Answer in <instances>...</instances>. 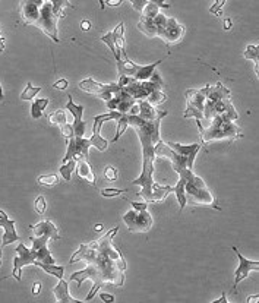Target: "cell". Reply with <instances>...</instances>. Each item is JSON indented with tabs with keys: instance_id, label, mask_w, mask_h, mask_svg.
<instances>
[{
	"instance_id": "6da1fadb",
	"label": "cell",
	"mask_w": 259,
	"mask_h": 303,
	"mask_svg": "<svg viewBox=\"0 0 259 303\" xmlns=\"http://www.w3.org/2000/svg\"><path fill=\"white\" fill-rule=\"evenodd\" d=\"M117 232L119 227H114L98 240L88 245H81L71 258V264L78 261H85L88 264L82 271H76L71 275V281H76L78 285L85 280H93V288L85 300H91L103 285L113 284L120 287L125 284L126 261L122 252L111 243Z\"/></svg>"
},
{
	"instance_id": "7a4b0ae2",
	"label": "cell",
	"mask_w": 259,
	"mask_h": 303,
	"mask_svg": "<svg viewBox=\"0 0 259 303\" xmlns=\"http://www.w3.org/2000/svg\"><path fill=\"white\" fill-rule=\"evenodd\" d=\"M52 237L49 234H43V236H33L31 242H33V249H28L24 243H21L17 252H18V258L14 259V271L12 275L15 280H21V271L22 268L27 265H40V264H55V258L52 256V253L47 249V242Z\"/></svg>"
},
{
	"instance_id": "3957f363",
	"label": "cell",
	"mask_w": 259,
	"mask_h": 303,
	"mask_svg": "<svg viewBox=\"0 0 259 303\" xmlns=\"http://www.w3.org/2000/svg\"><path fill=\"white\" fill-rule=\"evenodd\" d=\"M180 178L185 179V195L186 201L190 205L196 207H211L218 210L215 204V196L211 192V189L205 185V182L199 176L193 173V170H187L180 175Z\"/></svg>"
},
{
	"instance_id": "277c9868",
	"label": "cell",
	"mask_w": 259,
	"mask_h": 303,
	"mask_svg": "<svg viewBox=\"0 0 259 303\" xmlns=\"http://www.w3.org/2000/svg\"><path fill=\"white\" fill-rule=\"evenodd\" d=\"M202 142L209 143L220 139H236L240 138V127L234 125V122L225 119L224 116H214L209 120L208 127H202L201 130Z\"/></svg>"
},
{
	"instance_id": "5b68a950",
	"label": "cell",
	"mask_w": 259,
	"mask_h": 303,
	"mask_svg": "<svg viewBox=\"0 0 259 303\" xmlns=\"http://www.w3.org/2000/svg\"><path fill=\"white\" fill-rule=\"evenodd\" d=\"M155 157H167L171 161V167L176 173H179V176L182 173H185L187 170H193V156H182L179 153H176L174 149H171L166 142L160 141L155 145Z\"/></svg>"
},
{
	"instance_id": "8992f818",
	"label": "cell",
	"mask_w": 259,
	"mask_h": 303,
	"mask_svg": "<svg viewBox=\"0 0 259 303\" xmlns=\"http://www.w3.org/2000/svg\"><path fill=\"white\" fill-rule=\"evenodd\" d=\"M57 21L59 18L56 17V14L53 12L52 3L50 2H44L40 11L36 27H38L46 36H49L55 43H59V36H57Z\"/></svg>"
},
{
	"instance_id": "52a82bcc",
	"label": "cell",
	"mask_w": 259,
	"mask_h": 303,
	"mask_svg": "<svg viewBox=\"0 0 259 303\" xmlns=\"http://www.w3.org/2000/svg\"><path fill=\"white\" fill-rule=\"evenodd\" d=\"M78 87H79V89H82V91H85L88 94L100 97L104 101H109L110 98H113L116 94H119L123 89L119 84H100V82H97L94 79L81 81Z\"/></svg>"
},
{
	"instance_id": "ba28073f",
	"label": "cell",
	"mask_w": 259,
	"mask_h": 303,
	"mask_svg": "<svg viewBox=\"0 0 259 303\" xmlns=\"http://www.w3.org/2000/svg\"><path fill=\"white\" fill-rule=\"evenodd\" d=\"M185 97L187 100V108L183 113L185 117H195L196 120L204 119L205 91L202 89H186Z\"/></svg>"
},
{
	"instance_id": "9c48e42d",
	"label": "cell",
	"mask_w": 259,
	"mask_h": 303,
	"mask_svg": "<svg viewBox=\"0 0 259 303\" xmlns=\"http://www.w3.org/2000/svg\"><path fill=\"white\" fill-rule=\"evenodd\" d=\"M123 221L132 233H147L152 227V217L147 210L144 211L132 210L123 215Z\"/></svg>"
},
{
	"instance_id": "30bf717a",
	"label": "cell",
	"mask_w": 259,
	"mask_h": 303,
	"mask_svg": "<svg viewBox=\"0 0 259 303\" xmlns=\"http://www.w3.org/2000/svg\"><path fill=\"white\" fill-rule=\"evenodd\" d=\"M122 114H123V113H119V111H116V110H111L110 113H107V114H100V116L94 117L93 136L90 138L91 145H94V146H95L97 149H100V151H106L107 146H109V142L100 135V130H101V127L104 125V122H107V120H117Z\"/></svg>"
},
{
	"instance_id": "8fae6325",
	"label": "cell",
	"mask_w": 259,
	"mask_h": 303,
	"mask_svg": "<svg viewBox=\"0 0 259 303\" xmlns=\"http://www.w3.org/2000/svg\"><path fill=\"white\" fill-rule=\"evenodd\" d=\"M91 146V141L90 139H85L84 136L82 138H71L68 139V153L66 156L63 157V163L69 160H81V159H85L88 160V149Z\"/></svg>"
},
{
	"instance_id": "7c38bea8",
	"label": "cell",
	"mask_w": 259,
	"mask_h": 303,
	"mask_svg": "<svg viewBox=\"0 0 259 303\" xmlns=\"http://www.w3.org/2000/svg\"><path fill=\"white\" fill-rule=\"evenodd\" d=\"M185 34V28L174 18H167L166 25L158 30V37L164 40L167 44L177 43Z\"/></svg>"
},
{
	"instance_id": "4fadbf2b",
	"label": "cell",
	"mask_w": 259,
	"mask_h": 303,
	"mask_svg": "<svg viewBox=\"0 0 259 303\" xmlns=\"http://www.w3.org/2000/svg\"><path fill=\"white\" fill-rule=\"evenodd\" d=\"M233 250H234V253L237 255V258H239V267L236 269V272H234V284H233V290H236L237 288V284L240 283L241 280H244L252 271H258L259 269V261H250V259H246L243 255H241L240 252L237 250L236 246H233Z\"/></svg>"
},
{
	"instance_id": "5bb4252c",
	"label": "cell",
	"mask_w": 259,
	"mask_h": 303,
	"mask_svg": "<svg viewBox=\"0 0 259 303\" xmlns=\"http://www.w3.org/2000/svg\"><path fill=\"white\" fill-rule=\"evenodd\" d=\"M44 0H22L21 17L27 25H36Z\"/></svg>"
},
{
	"instance_id": "9a60e30c",
	"label": "cell",
	"mask_w": 259,
	"mask_h": 303,
	"mask_svg": "<svg viewBox=\"0 0 259 303\" xmlns=\"http://www.w3.org/2000/svg\"><path fill=\"white\" fill-rule=\"evenodd\" d=\"M0 227H2L3 232H5L3 239H2V246H0V249L5 248V246H8V245H11L12 242L19 240V236L17 234V230H15V221H14V220H9L8 215L5 214L2 210H0Z\"/></svg>"
},
{
	"instance_id": "2e32d148",
	"label": "cell",
	"mask_w": 259,
	"mask_h": 303,
	"mask_svg": "<svg viewBox=\"0 0 259 303\" xmlns=\"http://www.w3.org/2000/svg\"><path fill=\"white\" fill-rule=\"evenodd\" d=\"M68 110L74 114V135L76 138H82L85 133V122L82 120V113H84V106H76L72 100V95L69 94V100H68Z\"/></svg>"
},
{
	"instance_id": "e0dca14e",
	"label": "cell",
	"mask_w": 259,
	"mask_h": 303,
	"mask_svg": "<svg viewBox=\"0 0 259 303\" xmlns=\"http://www.w3.org/2000/svg\"><path fill=\"white\" fill-rule=\"evenodd\" d=\"M31 230L34 232L36 236H43V234H49L53 240L59 239V230L56 229V226L50 220H43L36 226H31Z\"/></svg>"
},
{
	"instance_id": "ac0fdd59",
	"label": "cell",
	"mask_w": 259,
	"mask_h": 303,
	"mask_svg": "<svg viewBox=\"0 0 259 303\" xmlns=\"http://www.w3.org/2000/svg\"><path fill=\"white\" fill-rule=\"evenodd\" d=\"M139 117L144 120H154L158 116H167V111H158L154 106H151L147 100H139Z\"/></svg>"
},
{
	"instance_id": "d6986e66",
	"label": "cell",
	"mask_w": 259,
	"mask_h": 303,
	"mask_svg": "<svg viewBox=\"0 0 259 303\" xmlns=\"http://www.w3.org/2000/svg\"><path fill=\"white\" fill-rule=\"evenodd\" d=\"M114 98H116V101H117L116 111L123 113V114H126V113L129 111V108L133 107V106H135V103H136V100H135L133 97H130L129 94H128L125 89H122L119 94H116V95H114Z\"/></svg>"
},
{
	"instance_id": "ffe728a7",
	"label": "cell",
	"mask_w": 259,
	"mask_h": 303,
	"mask_svg": "<svg viewBox=\"0 0 259 303\" xmlns=\"http://www.w3.org/2000/svg\"><path fill=\"white\" fill-rule=\"evenodd\" d=\"M68 287H69L68 281H65L63 278H60L59 284L56 285L55 290H53L56 300L59 303H79V300H76V299H74V297L69 294Z\"/></svg>"
},
{
	"instance_id": "44dd1931",
	"label": "cell",
	"mask_w": 259,
	"mask_h": 303,
	"mask_svg": "<svg viewBox=\"0 0 259 303\" xmlns=\"http://www.w3.org/2000/svg\"><path fill=\"white\" fill-rule=\"evenodd\" d=\"M76 172H78V176H79V178L87 180V182L91 183V185H95L97 179H95L94 172L91 170V166H90L88 160L81 159V160L76 161Z\"/></svg>"
},
{
	"instance_id": "7402d4cb",
	"label": "cell",
	"mask_w": 259,
	"mask_h": 303,
	"mask_svg": "<svg viewBox=\"0 0 259 303\" xmlns=\"http://www.w3.org/2000/svg\"><path fill=\"white\" fill-rule=\"evenodd\" d=\"M123 31H125V25L123 22H120L114 31H113V36H114V46L117 49V52L123 56V59H128V54H126V49H125V38H123Z\"/></svg>"
},
{
	"instance_id": "603a6c76",
	"label": "cell",
	"mask_w": 259,
	"mask_h": 303,
	"mask_svg": "<svg viewBox=\"0 0 259 303\" xmlns=\"http://www.w3.org/2000/svg\"><path fill=\"white\" fill-rule=\"evenodd\" d=\"M138 30H139V31H142L145 36L158 37V28H157V25H155L154 19L142 17L141 21L138 22Z\"/></svg>"
},
{
	"instance_id": "cb8c5ba5",
	"label": "cell",
	"mask_w": 259,
	"mask_h": 303,
	"mask_svg": "<svg viewBox=\"0 0 259 303\" xmlns=\"http://www.w3.org/2000/svg\"><path fill=\"white\" fill-rule=\"evenodd\" d=\"M139 68H141V66L135 65L133 62H130L129 59H122V60L117 62V71H119L120 75H125V76L133 78L135 73L139 71Z\"/></svg>"
},
{
	"instance_id": "d4e9b609",
	"label": "cell",
	"mask_w": 259,
	"mask_h": 303,
	"mask_svg": "<svg viewBox=\"0 0 259 303\" xmlns=\"http://www.w3.org/2000/svg\"><path fill=\"white\" fill-rule=\"evenodd\" d=\"M161 62H163V59L157 60V62H155V63H152V65L141 66V68H139V71L135 73L133 79H136V81H149V79H151V76H152V73L155 72L157 66H158Z\"/></svg>"
},
{
	"instance_id": "484cf974",
	"label": "cell",
	"mask_w": 259,
	"mask_h": 303,
	"mask_svg": "<svg viewBox=\"0 0 259 303\" xmlns=\"http://www.w3.org/2000/svg\"><path fill=\"white\" fill-rule=\"evenodd\" d=\"M173 192L176 194V198H177V201H179L180 211H183V210H185L186 204H187V201H186V195H185V179L183 178L179 179L177 185L173 188Z\"/></svg>"
},
{
	"instance_id": "4316f807",
	"label": "cell",
	"mask_w": 259,
	"mask_h": 303,
	"mask_svg": "<svg viewBox=\"0 0 259 303\" xmlns=\"http://www.w3.org/2000/svg\"><path fill=\"white\" fill-rule=\"evenodd\" d=\"M151 106H160L161 103H164L167 100V95L164 94L163 88H155L152 89L148 94V97L145 98Z\"/></svg>"
},
{
	"instance_id": "83f0119b",
	"label": "cell",
	"mask_w": 259,
	"mask_h": 303,
	"mask_svg": "<svg viewBox=\"0 0 259 303\" xmlns=\"http://www.w3.org/2000/svg\"><path fill=\"white\" fill-rule=\"evenodd\" d=\"M243 56L246 57V59H249V60H252L253 62V65H255V73L259 75V49L256 46H253V44H250V46H247L246 47V50H244V53Z\"/></svg>"
},
{
	"instance_id": "f1b7e54d",
	"label": "cell",
	"mask_w": 259,
	"mask_h": 303,
	"mask_svg": "<svg viewBox=\"0 0 259 303\" xmlns=\"http://www.w3.org/2000/svg\"><path fill=\"white\" fill-rule=\"evenodd\" d=\"M49 106V100L47 98H38L33 104H31V116L34 119H40L43 116V110Z\"/></svg>"
},
{
	"instance_id": "f546056e",
	"label": "cell",
	"mask_w": 259,
	"mask_h": 303,
	"mask_svg": "<svg viewBox=\"0 0 259 303\" xmlns=\"http://www.w3.org/2000/svg\"><path fill=\"white\" fill-rule=\"evenodd\" d=\"M76 169V160H69L66 161V163H63V166L59 169V172H60V175L63 176V179L66 180V182H69L71 180V176H72V173H74V170Z\"/></svg>"
},
{
	"instance_id": "4dcf8cb0",
	"label": "cell",
	"mask_w": 259,
	"mask_h": 303,
	"mask_svg": "<svg viewBox=\"0 0 259 303\" xmlns=\"http://www.w3.org/2000/svg\"><path fill=\"white\" fill-rule=\"evenodd\" d=\"M116 122H117V133H116L114 138L111 139L113 142H117V139L126 132V129H128V126H129V123H128V113H126V114H122Z\"/></svg>"
},
{
	"instance_id": "1f68e13d",
	"label": "cell",
	"mask_w": 259,
	"mask_h": 303,
	"mask_svg": "<svg viewBox=\"0 0 259 303\" xmlns=\"http://www.w3.org/2000/svg\"><path fill=\"white\" fill-rule=\"evenodd\" d=\"M38 267L41 268L43 271H46L47 274L57 277L59 280H60V278H63V274H65V267H56L55 264H40Z\"/></svg>"
},
{
	"instance_id": "d6a6232c",
	"label": "cell",
	"mask_w": 259,
	"mask_h": 303,
	"mask_svg": "<svg viewBox=\"0 0 259 303\" xmlns=\"http://www.w3.org/2000/svg\"><path fill=\"white\" fill-rule=\"evenodd\" d=\"M49 120L53 125H57L60 127V126H63L65 123H68V116H66V113L63 110H56V111L49 114Z\"/></svg>"
},
{
	"instance_id": "836d02e7",
	"label": "cell",
	"mask_w": 259,
	"mask_h": 303,
	"mask_svg": "<svg viewBox=\"0 0 259 303\" xmlns=\"http://www.w3.org/2000/svg\"><path fill=\"white\" fill-rule=\"evenodd\" d=\"M103 43H106L107 46H109V49H110V52L114 54V57H116V62H119V60H122V54L117 52V49H116V46H114V36H113V31L109 33V34H106V36H103L100 38Z\"/></svg>"
},
{
	"instance_id": "e575fe53",
	"label": "cell",
	"mask_w": 259,
	"mask_h": 303,
	"mask_svg": "<svg viewBox=\"0 0 259 303\" xmlns=\"http://www.w3.org/2000/svg\"><path fill=\"white\" fill-rule=\"evenodd\" d=\"M52 3V8H53V12L56 14L57 18H63L65 17V12H63V8L65 6H71V3L68 0H49ZM72 8V6H71Z\"/></svg>"
},
{
	"instance_id": "d590c367",
	"label": "cell",
	"mask_w": 259,
	"mask_h": 303,
	"mask_svg": "<svg viewBox=\"0 0 259 303\" xmlns=\"http://www.w3.org/2000/svg\"><path fill=\"white\" fill-rule=\"evenodd\" d=\"M41 91L40 87H33V84L31 82H28L27 84V87L25 89L22 91V94H21V100H24V101H28V100H33V98H36V95H37L38 92Z\"/></svg>"
},
{
	"instance_id": "8d00e7d4",
	"label": "cell",
	"mask_w": 259,
	"mask_h": 303,
	"mask_svg": "<svg viewBox=\"0 0 259 303\" xmlns=\"http://www.w3.org/2000/svg\"><path fill=\"white\" fill-rule=\"evenodd\" d=\"M142 17H145V18H155L158 14H160V8L157 6V5H154V3H151L148 2L147 5H145V8L142 9Z\"/></svg>"
},
{
	"instance_id": "74e56055",
	"label": "cell",
	"mask_w": 259,
	"mask_h": 303,
	"mask_svg": "<svg viewBox=\"0 0 259 303\" xmlns=\"http://www.w3.org/2000/svg\"><path fill=\"white\" fill-rule=\"evenodd\" d=\"M57 183H59L57 175H47V176L38 178V185H41V186H56Z\"/></svg>"
},
{
	"instance_id": "f35d334b",
	"label": "cell",
	"mask_w": 259,
	"mask_h": 303,
	"mask_svg": "<svg viewBox=\"0 0 259 303\" xmlns=\"http://www.w3.org/2000/svg\"><path fill=\"white\" fill-rule=\"evenodd\" d=\"M128 189H116V188H106L101 191V195L106 196V198H113V196H119L122 194H125Z\"/></svg>"
},
{
	"instance_id": "ab89813d",
	"label": "cell",
	"mask_w": 259,
	"mask_h": 303,
	"mask_svg": "<svg viewBox=\"0 0 259 303\" xmlns=\"http://www.w3.org/2000/svg\"><path fill=\"white\" fill-rule=\"evenodd\" d=\"M119 176V172H117V169L116 167H113V166H107L106 169H104V179H107V180H116Z\"/></svg>"
},
{
	"instance_id": "60d3db41",
	"label": "cell",
	"mask_w": 259,
	"mask_h": 303,
	"mask_svg": "<svg viewBox=\"0 0 259 303\" xmlns=\"http://www.w3.org/2000/svg\"><path fill=\"white\" fill-rule=\"evenodd\" d=\"M60 133H62V136L63 138H66V139H71V138H74V127L69 125V123H65L63 126H60Z\"/></svg>"
},
{
	"instance_id": "b9f144b4",
	"label": "cell",
	"mask_w": 259,
	"mask_h": 303,
	"mask_svg": "<svg viewBox=\"0 0 259 303\" xmlns=\"http://www.w3.org/2000/svg\"><path fill=\"white\" fill-rule=\"evenodd\" d=\"M225 0H215V3L209 8V12L215 17H221V8L224 6Z\"/></svg>"
},
{
	"instance_id": "7bdbcfd3",
	"label": "cell",
	"mask_w": 259,
	"mask_h": 303,
	"mask_svg": "<svg viewBox=\"0 0 259 303\" xmlns=\"http://www.w3.org/2000/svg\"><path fill=\"white\" fill-rule=\"evenodd\" d=\"M46 208H47V202H46L44 196H38L36 199V211L38 214H44Z\"/></svg>"
},
{
	"instance_id": "ee69618b",
	"label": "cell",
	"mask_w": 259,
	"mask_h": 303,
	"mask_svg": "<svg viewBox=\"0 0 259 303\" xmlns=\"http://www.w3.org/2000/svg\"><path fill=\"white\" fill-rule=\"evenodd\" d=\"M128 2L133 6V9L138 11V12H142V9H144L145 5L148 3V0H128Z\"/></svg>"
},
{
	"instance_id": "f6af8a7d",
	"label": "cell",
	"mask_w": 259,
	"mask_h": 303,
	"mask_svg": "<svg viewBox=\"0 0 259 303\" xmlns=\"http://www.w3.org/2000/svg\"><path fill=\"white\" fill-rule=\"evenodd\" d=\"M154 19V22H155V25H157V28L160 30V28H163L164 25H166V22H167V18L163 15V14H158L155 18H152Z\"/></svg>"
},
{
	"instance_id": "bcb514c9",
	"label": "cell",
	"mask_w": 259,
	"mask_h": 303,
	"mask_svg": "<svg viewBox=\"0 0 259 303\" xmlns=\"http://www.w3.org/2000/svg\"><path fill=\"white\" fill-rule=\"evenodd\" d=\"M130 205H132V208L136 210V211H144V210H147V202H135V201H130Z\"/></svg>"
},
{
	"instance_id": "7dc6e473",
	"label": "cell",
	"mask_w": 259,
	"mask_h": 303,
	"mask_svg": "<svg viewBox=\"0 0 259 303\" xmlns=\"http://www.w3.org/2000/svg\"><path fill=\"white\" fill-rule=\"evenodd\" d=\"M56 89H66L68 88V81L66 79H59L57 82H55L53 85Z\"/></svg>"
},
{
	"instance_id": "c3c4849f",
	"label": "cell",
	"mask_w": 259,
	"mask_h": 303,
	"mask_svg": "<svg viewBox=\"0 0 259 303\" xmlns=\"http://www.w3.org/2000/svg\"><path fill=\"white\" fill-rule=\"evenodd\" d=\"M148 2H151V3H154V5H157L160 9H168L170 8V5L168 3H166L164 0H148Z\"/></svg>"
},
{
	"instance_id": "681fc988",
	"label": "cell",
	"mask_w": 259,
	"mask_h": 303,
	"mask_svg": "<svg viewBox=\"0 0 259 303\" xmlns=\"http://www.w3.org/2000/svg\"><path fill=\"white\" fill-rule=\"evenodd\" d=\"M100 297H101V300H104V302H114V296L107 294V293H100Z\"/></svg>"
},
{
	"instance_id": "f907efd6",
	"label": "cell",
	"mask_w": 259,
	"mask_h": 303,
	"mask_svg": "<svg viewBox=\"0 0 259 303\" xmlns=\"http://www.w3.org/2000/svg\"><path fill=\"white\" fill-rule=\"evenodd\" d=\"M81 28H82L84 31H88V30L91 28V22H90V21H82V22H81Z\"/></svg>"
},
{
	"instance_id": "816d5d0a",
	"label": "cell",
	"mask_w": 259,
	"mask_h": 303,
	"mask_svg": "<svg viewBox=\"0 0 259 303\" xmlns=\"http://www.w3.org/2000/svg\"><path fill=\"white\" fill-rule=\"evenodd\" d=\"M40 290H41V284L37 281L36 284L33 285V294H34V296H38V294H40Z\"/></svg>"
},
{
	"instance_id": "f5cc1de1",
	"label": "cell",
	"mask_w": 259,
	"mask_h": 303,
	"mask_svg": "<svg viewBox=\"0 0 259 303\" xmlns=\"http://www.w3.org/2000/svg\"><path fill=\"white\" fill-rule=\"evenodd\" d=\"M233 27V21L230 18L224 19V30H230Z\"/></svg>"
},
{
	"instance_id": "db71d44e",
	"label": "cell",
	"mask_w": 259,
	"mask_h": 303,
	"mask_svg": "<svg viewBox=\"0 0 259 303\" xmlns=\"http://www.w3.org/2000/svg\"><path fill=\"white\" fill-rule=\"evenodd\" d=\"M123 0H106V5H109V6H119L120 3H122Z\"/></svg>"
},
{
	"instance_id": "11a10c76",
	"label": "cell",
	"mask_w": 259,
	"mask_h": 303,
	"mask_svg": "<svg viewBox=\"0 0 259 303\" xmlns=\"http://www.w3.org/2000/svg\"><path fill=\"white\" fill-rule=\"evenodd\" d=\"M228 300H227V297H225V294H222L220 299H217V300H214L212 303H227Z\"/></svg>"
},
{
	"instance_id": "9f6ffc18",
	"label": "cell",
	"mask_w": 259,
	"mask_h": 303,
	"mask_svg": "<svg viewBox=\"0 0 259 303\" xmlns=\"http://www.w3.org/2000/svg\"><path fill=\"white\" fill-rule=\"evenodd\" d=\"M5 50V38L2 37V33H0V53Z\"/></svg>"
},
{
	"instance_id": "6f0895ef",
	"label": "cell",
	"mask_w": 259,
	"mask_h": 303,
	"mask_svg": "<svg viewBox=\"0 0 259 303\" xmlns=\"http://www.w3.org/2000/svg\"><path fill=\"white\" fill-rule=\"evenodd\" d=\"M258 300H259L258 296H250V297L247 299V302H249V303H250V302H258Z\"/></svg>"
},
{
	"instance_id": "680465c9",
	"label": "cell",
	"mask_w": 259,
	"mask_h": 303,
	"mask_svg": "<svg viewBox=\"0 0 259 303\" xmlns=\"http://www.w3.org/2000/svg\"><path fill=\"white\" fill-rule=\"evenodd\" d=\"M94 230H95V232H101V230H103V224H97V226L94 227Z\"/></svg>"
},
{
	"instance_id": "91938a15",
	"label": "cell",
	"mask_w": 259,
	"mask_h": 303,
	"mask_svg": "<svg viewBox=\"0 0 259 303\" xmlns=\"http://www.w3.org/2000/svg\"><path fill=\"white\" fill-rule=\"evenodd\" d=\"M0 101H3V89H2V85H0Z\"/></svg>"
},
{
	"instance_id": "94428289",
	"label": "cell",
	"mask_w": 259,
	"mask_h": 303,
	"mask_svg": "<svg viewBox=\"0 0 259 303\" xmlns=\"http://www.w3.org/2000/svg\"><path fill=\"white\" fill-rule=\"evenodd\" d=\"M100 6H101V9H104V8H106V5H104V0H100Z\"/></svg>"
},
{
	"instance_id": "6125c7cd",
	"label": "cell",
	"mask_w": 259,
	"mask_h": 303,
	"mask_svg": "<svg viewBox=\"0 0 259 303\" xmlns=\"http://www.w3.org/2000/svg\"><path fill=\"white\" fill-rule=\"evenodd\" d=\"M0 265H2V249H0Z\"/></svg>"
}]
</instances>
